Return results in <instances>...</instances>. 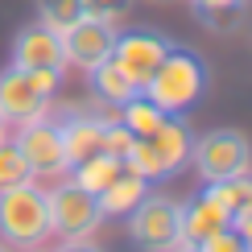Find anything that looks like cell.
Instances as JSON below:
<instances>
[{
	"mask_svg": "<svg viewBox=\"0 0 252 252\" xmlns=\"http://www.w3.org/2000/svg\"><path fill=\"white\" fill-rule=\"evenodd\" d=\"M198 248H203V252H248V248H244V240H240V232H236L232 223H227V227H219L215 236H207Z\"/></svg>",
	"mask_w": 252,
	"mask_h": 252,
	"instance_id": "obj_24",
	"label": "cell"
},
{
	"mask_svg": "<svg viewBox=\"0 0 252 252\" xmlns=\"http://www.w3.org/2000/svg\"><path fill=\"white\" fill-rule=\"evenodd\" d=\"M29 252H37V248H29Z\"/></svg>",
	"mask_w": 252,
	"mask_h": 252,
	"instance_id": "obj_30",
	"label": "cell"
},
{
	"mask_svg": "<svg viewBox=\"0 0 252 252\" xmlns=\"http://www.w3.org/2000/svg\"><path fill=\"white\" fill-rule=\"evenodd\" d=\"M0 240L8 248H41L50 240V211H46V190L33 182L4 186L0 190Z\"/></svg>",
	"mask_w": 252,
	"mask_h": 252,
	"instance_id": "obj_3",
	"label": "cell"
},
{
	"mask_svg": "<svg viewBox=\"0 0 252 252\" xmlns=\"http://www.w3.org/2000/svg\"><path fill=\"white\" fill-rule=\"evenodd\" d=\"M70 170H75V182H79V186H87V190L99 194L103 186L124 170V161H120V157H112V153H95V157H87V161L70 165Z\"/></svg>",
	"mask_w": 252,
	"mask_h": 252,
	"instance_id": "obj_19",
	"label": "cell"
},
{
	"mask_svg": "<svg viewBox=\"0 0 252 252\" xmlns=\"http://www.w3.org/2000/svg\"><path fill=\"white\" fill-rule=\"evenodd\" d=\"M13 145L25 153V161H29V170H33V178H58V174L70 170L66 149H62V136H58V128H54V120H50V116L21 124L17 136H13Z\"/></svg>",
	"mask_w": 252,
	"mask_h": 252,
	"instance_id": "obj_10",
	"label": "cell"
},
{
	"mask_svg": "<svg viewBox=\"0 0 252 252\" xmlns=\"http://www.w3.org/2000/svg\"><path fill=\"white\" fill-rule=\"evenodd\" d=\"M37 21L62 33L75 21H83V0H37Z\"/></svg>",
	"mask_w": 252,
	"mask_h": 252,
	"instance_id": "obj_20",
	"label": "cell"
},
{
	"mask_svg": "<svg viewBox=\"0 0 252 252\" xmlns=\"http://www.w3.org/2000/svg\"><path fill=\"white\" fill-rule=\"evenodd\" d=\"M174 41L157 29H128V33H116V46H112V62L128 75L136 87L153 79V70L161 66V58L170 54Z\"/></svg>",
	"mask_w": 252,
	"mask_h": 252,
	"instance_id": "obj_8",
	"label": "cell"
},
{
	"mask_svg": "<svg viewBox=\"0 0 252 252\" xmlns=\"http://www.w3.org/2000/svg\"><path fill=\"white\" fill-rule=\"evenodd\" d=\"M58 252H103L99 244H91V240H62Z\"/></svg>",
	"mask_w": 252,
	"mask_h": 252,
	"instance_id": "obj_25",
	"label": "cell"
},
{
	"mask_svg": "<svg viewBox=\"0 0 252 252\" xmlns=\"http://www.w3.org/2000/svg\"><path fill=\"white\" fill-rule=\"evenodd\" d=\"M145 194H149V182H145L141 174H132V170H120L99 190V207H103V215H128Z\"/></svg>",
	"mask_w": 252,
	"mask_h": 252,
	"instance_id": "obj_14",
	"label": "cell"
},
{
	"mask_svg": "<svg viewBox=\"0 0 252 252\" xmlns=\"http://www.w3.org/2000/svg\"><path fill=\"white\" fill-rule=\"evenodd\" d=\"M112 46H116V25L108 21H91L83 17L70 29H62V50H66V66L79 70H95L103 58H112Z\"/></svg>",
	"mask_w": 252,
	"mask_h": 252,
	"instance_id": "obj_11",
	"label": "cell"
},
{
	"mask_svg": "<svg viewBox=\"0 0 252 252\" xmlns=\"http://www.w3.org/2000/svg\"><path fill=\"white\" fill-rule=\"evenodd\" d=\"M190 8L215 33H232L240 21H244V0H190Z\"/></svg>",
	"mask_w": 252,
	"mask_h": 252,
	"instance_id": "obj_18",
	"label": "cell"
},
{
	"mask_svg": "<svg viewBox=\"0 0 252 252\" xmlns=\"http://www.w3.org/2000/svg\"><path fill=\"white\" fill-rule=\"evenodd\" d=\"M190 145H194L190 124L170 116L157 132L136 136V141H132V149L124 153V170L141 174L145 182H165V178H174V174L186 170V161H190Z\"/></svg>",
	"mask_w": 252,
	"mask_h": 252,
	"instance_id": "obj_2",
	"label": "cell"
},
{
	"mask_svg": "<svg viewBox=\"0 0 252 252\" xmlns=\"http://www.w3.org/2000/svg\"><path fill=\"white\" fill-rule=\"evenodd\" d=\"M132 141H136V136L124 128L120 120H108V132H103V153H112V157H120V161H124V153L132 149Z\"/></svg>",
	"mask_w": 252,
	"mask_h": 252,
	"instance_id": "obj_23",
	"label": "cell"
},
{
	"mask_svg": "<svg viewBox=\"0 0 252 252\" xmlns=\"http://www.w3.org/2000/svg\"><path fill=\"white\" fill-rule=\"evenodd\" d=\"M0 252H8V244H4V240H0Z\"/></svg>",
	"mask_w": 252,
	"mask_h": 252,
	"instance_id": "obj_28",
	"label": "cell"
},
{
	"mask_svg": "<svg viewBox=\"0 0 252 252\" xmlns=\"http://www.w3.org/2000/svg\"><path fill=\"white\" fill-rule=\"evenodd\" d=\"M165 120H170V112H161L149 95H145V91H136L128 103H120V124H124L132 136H149V132L161 128Z\"/></svg>",
	"mask_w": 252,
	"mask_h": 252,
	"instance_id": "obj_17",
	"label": "cell"
},
{
	"mask_svg": "<svg viewBox=\"0 0 252 252\" xmlns=\"http://www.w3.org/2000/svg\"><path fill=\"white\" fill-rule=\"evenodd\" d=\"M4 128H8V120H4V116H0V141H4Z\"/></svg>",
	"mask_w": 252,
	"mask_h": 252,
	"instance_id": "obj_27",
	"label": "cell"
},
{
	"mask_svg": "<svg viewBox=\"0 0 252 252\" xmlns=\"http://www.w3.org/2000/svg\"><path fill=\"white\" fill-rule=\"evenodd\" d=\"M128 236L145 252H170L174 244H182V203L149 190L128 211Z\"/></svg>",
	"mask_w": 252,
	"mask_h": 252,
	"instance_id": "obj_7",
	"label": "cell"
},
{
	"mask_svg": "<svg viewBox=\"0 0 252 252\" xmlns=\"http://www.w3.org/2000/svg\"><path fill=\"white\" fill-rule=\"evenodd\" d=\"M190 165L203 182H227L252 170V145L240 128H211L190 145Z\"/></svg>",
	"mask_w": 252,
	"mask_h": 252,
	"instance_id": "obj_6",
	"label": "cell"
},
{
	"mask_svg": "<svg viewBox=\"0 0 252 252\" xmlns=\"http://www.w3.org/2000/svg\"><path fill=\"white\" fill-rule=\"evenodd\" d=\"M132 0H83V17L91 21H108V25H116L120 17H128Z\"/></svg>",
	"mask_w": 252,
	"mask_h": 252,
	"instance_id": "obj_22",
	"label": "cell"
},
{
	"mask_svg": "<svg viewBox=\"0 0 252 252\" xmlns=\"http://www.w3.org/2000/svg\"><path fill=\"white\" fill-rule=\"evenodd\" d=\"M91 87H95V95H99L103 103H112V108L128 103V99L136 95V91H141V87H136V83H132L128 75H124V70H120L112 58H103L99 66L91 70Z\"/></svg>",
	"mask_w": 252,
	"mask_h": 252,
	"instance_id": "obj_16",
	"label": "cell"
},
{
	"mask_svg": "<svg viewBox=\"0 0 252 252\" xmlns=\"http://www.w3.org/2000/svg\"><path fill=\"white\" fill-rule=\"evenodd\" d=\"M207 83H211V75H207V62L194 54V50L186 46H170V54L161 58V66L153 70V79L145 83V95H149L161 112H170V116H182L186 108H194L198 99H203Z\"/></svg>",
	"mask_w": 252,
	"mask_h": 252,
	"instance_id": "obj_1",
	"label": "cell"
},
{
	"mask_svg": "<svg viewBox=\"0 0 252 252\" xmlns=\"http://www.w3.org/2000/svg\"><path fill=\"white\" fill-rule=\"evenodd\" d=\"M54 70H25V66H8L0 75V116L13 124L41 120L50 112V95L58 87Z\"/></svg>",
	"mask_w": 252,
	"mask_h": 252,
	"instance_id": "obj_5",
	"label": "cell"
},
{
	"mask_svg": "<svg viewBox=\"0 0 252 252\" xmlns=\"http://www.w3.org/2000/svg\"><path fill=\"white\" fill-rule=\"evenodd\" d=\"M207 194L223 207V215L240 223V219L252 215V174H236L227 182H207Z\"/></svg>",
	"mask_w": 252,
	"mask_h": 252,
	"instance_id": "obj_15",
	"label": "cell"
},
{
	"mask_svg": "<svg viewBox=\"0 0 252 252\" xmlns=\"http://www.w3.org/2000/svg\"><path fill=\"white\" fill-rule=\"evenodd\" d=\"M153 4H170V0H153Z\"/></svg>",
	"mask_w": 252,
	"mask_h": 252,
	"instance_id": "obj_29",
	"label": "cell"
},
{
	"mask_svg": "<svg viewBox=\"0 0 252 252\" xmlns=\"http://www.w3.org/2000/svg\"><path fill=\"white\" fill-rule=\"evenodd\" d=\"M170 252H203V248H198V244H186V240H182V244H174Z\"/></svg>",
	"mask_w": 252,
	"mask_h": 252,
	"instance_id": "obj_26",
	"label": "cell"
},
{
	"mask_svg": "<svg viewBox=\"0 0 252 252\" xmlns=\"http://www.w3.org/2000/svg\"><path fill=\"white\" fill-rule=\"evenodd\" d=\"M232 219L223 215V207L207 194V186L198 190L190 203H182V240L186 244H203L207 236H215L219 227H227Z\"/></svg>",
	"mask_w": 252,
	"mask_h": 252,
	"instance_id": "obj_13",
	"label": "cell"
},
{
	"mask_svg": "<svg viewBox=\"0 0 252 252\" xmlns=\"http://www.w3.org/2000/svg\"><path fill=\"white\" fill-rule=\"evenodd\" d=\"M13 66L25 70H54L62 75L66 70V50H62V33L50 25H25L13 41Z\"/></svg>",
	"mask_w": 252,
	"mask_h": 252,
	"instance_id": "obj_12",
	"label": "cell"
},
{
	"mask_svg": "<svg viewBox=\"0 0 252 252\" xmlns=\"http://www.w3.org/2000/svg\"><path fill=\"white\" fill-rule=\"evenodd\" d=\"M46 211H50V236L58 240H91V232L108 219L99 207V194L79 186L75 178L46 194Z\"/></svg>",
	"mask_w": 252,
	"mask_h": 252,
	"instance_id": "obj_4",
	"label": "cell"
},
{
	"mask_svg": "<svg viewBox=\"0 0 252 252\" xmlns=\"http://www.w3.org/2000/svg\"><path fill=\"white\" fill-rule=\"evenodd\" d=\"M46 116H50V112H46ZM50 120H54V128L62 136V149H66V161L70 165H79V161H87V157L103 153V132H108V120H103V116L79 108V103H66V108H58Z\"/></svg>",
	"mask_w": 252,
	"mask_h": 252,
	"instance_id": "obj_9",
	"label": "cell"
},
{
	"mask_svg": "<svg viewBox=\"0 0 252 252\" xmlns=\"http://www.w3.org/2000/svg\"><path fill=\"white\" fill-rule=\"evenodd\" d=\"M21 182H33V170H29L25 153L13 141H0V190L4 186H21Z\"/></svg>",
	"mask_w": 252,
	"mask_h": 252,
	"instance_id": "obj_21",
	"label": "cell"
}]
</instances>
